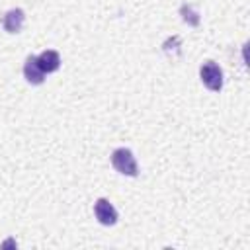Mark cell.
<instances>
[{"instance_id":"obj_1","label":"cell","mask_w":250,"mask_h":250,"mask_svg":"<svg viewBox=\"0 0 250 250\" xmlns=\"http://www.w3.org/2000/svg\"><path fill=\"white\" fill-rule=\"evenodd\" d=\"M111 164H113V168L119 174H125V176H137L139 174L137 160H135V156H133V152L129 148H117V150H113Z\"/></svg>"},{"instance_id":"obj_2","label":"cell","mask_w":250,"mask_h":250,"mask_svg":"<svg viewBox=\"0 0 250 250\" xmlns=\"http://www.w3.org/2000/svg\"><path fill=\"white\" fill-rule=\"evenodd\" d=\"M199 76H201V82L213 90V92H219L223 88V70L219 68L217 62L213 61H207L201 68H199Z\"/></svg>"},{"instance_id":"obj_3","label":"cell","mask_w":250,"mask_h":250,"mask_svg":"<svg viewBox=\"0 0 250 250\" xmlns=\"http://www.w3.org/2000/svg\"><path fill=\"white\" fill-rule=\"evenodd\" d=\"M94 213H96V219L102 223V225H115L117 223V211L115 207L107 201V199H98L96 205H94Z\"/></svg>"},{"instance_id":"obj_4","label":"cell","mask_w":250,"mask_h":250,"mask_svg":"<svg viewBox=\"0 0 250 250\" xmlns=\"http://www.w3.org/2000/svg\"><path fill=\"white\" fill-rule=\"evenodd\" d=\"M23 76H25V80H27L29 84H43L45 72L39 68L37 57L29 55V57L25 59V62H23Z\"/></svg>"},{"instance_id":"obj_5","label":"cell","mask_w":250,"mask_h":250,"mask_svg":"<svg viewBox=\"0 0 250 250\" xmlns=\"http://www.w3.org/2000/svg\"><path fill=\"white\" fill-rule=\"evenodd\" d=\"M23 20H25V14H23V10H20V8H14V10H10L6 16H4V29L8 31V33H18V31H21V27H23Z\"/></svg>"},{"instance_id":"obj_6","label":"cell","mask_w":250,"mask_h":250,"mask_svg":"<svg viewBox=\"0 0 250 250\" xmlns=\"http://www.w3.org/2000/svg\"><path fill=\"white\" fill-rule=\"evenodd\" d=\"M37 64L43 72H55L59 66H61V57L57 51H43L39 57H37Z\"/></svg>"}]
</instances>
